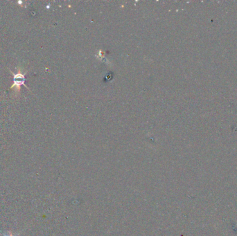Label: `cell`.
I'll list each match as a JSON object with an SVG mask.
<instances>
[{
  "label": "cell",
  "mask_w": 237,
  "mask_h": 236,
  "mask_svg": "<svg viewBox=\"0 0 237 236\" xmlns=\"http://www.w3.org/2000/svg\"><path fill=\"white\" fill-rule=\"evenodd\" d=\"M4 236H15V235H12V233H10V234H9L8 235H4Z\"/></svg>",
  "instance_id": "cell-2"
},
{
  "label": "cell",
  "mask_w": 237,
  "mask_h": 236,
  "mask_svg": "<svg viewBox=\"0 0 237 236\" xmlns=\"http://www.w3.org/2000/svg\"><path fill=\"white\" fill-rule=\"evenodd\" d=\"M10 71L13 75V86L11 87V89L15 87L17 90V92H19L20 90V87L22 86V85H24L28 89H29V88L24 83L25 81H26V78H25V74H26V73L24 74V73H22L20 71H18V72L16 73H14L11 71Z\"/></svg>",
  "instance_id": "cell-1"
}]
</instances>
